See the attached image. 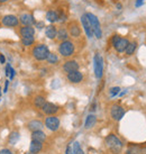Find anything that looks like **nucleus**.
<instances>
[{
    "mask_svg": "<svg viewBox=\"0 0 146 154\" xmlns=\"http://www.w3.org/2000/svg\"><path fill=\"white\" fill-rule=\"evenodd\" d=\"M87 17H88L89 23L91 25V28H92V32H93V36H96L98 39H100L102 37V29H101V25H100L98 17L92 13H87Z\"/></svg>",
    "mask_w": 146,
    "mask_h": 154,
    "instance_id": "f257e3e1",
    "label": "nucleus"
},
{
    "mask_svg": "<svg viewBox=\"0 0 146 154\" xmlns=\"http://www.w3.org/2000/svg\"><path fill=\"white\" fill-rule=\"evenodd\" d=\"M32 54L37 61H44L47 59L48 54H50V50H48L47 45L45 44H38L33 48Z\"/></svg>",
    "mask_w": 146,
    "mask_h": 154,
    "instance_id": "f03ea898",
    "label": "nucleus"
},
{
    "mask_svg": "<svg viewBox=\"0 0 146 154\" xmlns=\"http://www.w3.org/2000/svg\"><path fill=\"white\" fill-rule=\"evenodd\" d=\"M75 51V46L72 41H64V42H61L60 46H59V53L63 57H70L73 55V53Z\"/></svg>",
    "mask_w": 146,
    "mask_h": 154,
    "instance_id": "7ed1b4c3",
    "label": "nucleus"
},
{
    "mask_svg": "<svg viewBox=\"0 0 146 154\" xmlns=\"http://www.w3.org/2000/svg\"><path fill=\"white\" fill-rule=\"evenodd\" d=\"M106 143H107L108 147L114 152V153H119L121 151V147H123V144L121 142L119 141V138L114 135V134H110L106 137Z\"/></svg>",
    "mask_w": 146,
    "mask_h": 154,
    "instance_id": "20e7f679",
    "label": "nucleus"
},
{
    "mask_svg": "<svg viewBox=\"0 0 146 154\" xmlns=\"http://www.w3.org/2000/svg\"><path fill=\"white\" fill-rule=\"evenodd\" d=\"M93 70L97 79H101L103 75V59L99 53H96L93 57Z\"/></svg>",
    "mask_w": 146,
    "mask_h": 154,
    "instance_id": "39448f33",
    "label": "nucleus"
},
{
    "mask_svg": "<svg viewBox=\"0 0 146 154\" xmlns=\"http://www.w3.org/2000/svg\"><path fill=\"white\" fill-rule=\"evenodd\" d=\"M68 30H69L70 36L73 37V38H79L81 36V26L79 25V23L75 22V20H72V22H70L68 24Z\"/></svg>",
    "mask_w": 146,
    "mask_h": 154,
    "instance_id": "423d86ee",
    "label": "nucleus"
},
{
    "mask_svg": "<svg viewBox=\"0 0 146 154\" xmlns=\"http://www.w3.org/2000/svg\"><path fill=\"white\" fill-rule=\"evenodd\" d=\"M45 126L50 131H52V132L57 131L59 127H60V119L54 115L48 116V117H46V119H45Z\"/></svg>",
    "mask_w": 146,
    "mask_h": 154,
    "instance_id": "0eeeda50",
    "label": "nucleus"
},
{
    "mask_svg": "<svg viewBox=\"0 0 146 154\" xmlns=\"http://www.w3.org/2000/svg\"><path fill=\"white\" fill-rule=\"evenodd\" d=\"M1 23H2V25L7 26V27H17L19 25V18L15 15H6L2 17Z\"/></svg>",
    "mask_w": 146,
    "mask_h": 154,
    "instance_id": "6e6552de",
    "label": "nucleus"
},
{
    "mask_svg": "<svg viewBox=\"0 0 146 154\" xmlns=\"http://www.w3.org/2000/svg\"><path fill=\"white\" fill-rule=\"evenodd\" d=\"M125 115V109L119 105H114L110 109V116L114 120H120Z\"/></svg>",
    "mask_w": 146,
    "mask_h": 154,
    "instance_id": "1a4fd4ad",
    "label": "nucleus"
},
{
    "mask_svg": "<svg viewBox=\"0 0 146 154\" xmlns=\"http://www.w3.org/2000/svg\"><path fill=\"white\" fill-rule=\"evenodd\" d=\"M81 24H82V27H83V29L86 32L87 36L91 38L92 36H93V32H92V28H91V25L90 23H89V19L87 17V13L83 14L81 16Z\"/></svg>",
    "mask_w": 146,
    "mask_h": 154,
    "instance_id": "9d476101",
    "label": "nucleus"
},
{
    "mask_svg": "<svg viewBox=\"0 0 146 154\" xmlns=\"http://www.w3.org/2000/svg\"><path fill=\"white\" fill-rule=\"evenodd\" d=\"M128 44H129L128 38H126V37H120V38L118 39L112 46L115 47V50H116L118 53H123V52H125L126 47L128 46Z\"/></svg>",
    "mask_w": 146,
    "mask_h": 154,
    "instance_id": "9b49d317",
    "label": "nucleus"
},
{
    "mask_svg": "<svg viewBox=\"0 0 146 154\" xmlns=\"http://www.w3.org/2000/svg\"><path fill=\"white\" fill-rule=\"evenodd\" d=\"M79 70V63L74 60H70L66 61L64 64H63V71H64L66 74L71 72H74V71H78Z\"/></svg>",
    "mask_w": 146,
    "mask_h": 154,
    "instance_id": "f8f14e48",
    "label": "nucleus"
},
{
    "mask_svg": "<svg viewBox=\"0 0 146 154\" xmlns=\"http://www.w3.org/2000/svg\"><path fill=\"white\" fill-rule=\"evenodd\" d=\"M19 23L22 24L23 26H33L35 24V19L33 17V15H30V14H22L20 16H19Z\"/></svg>",
    "mask_w": 146,
    "mask_h": 154,
    "instance_id": "ddd939ff",
    "label": "nucleus"
},
{
    "mask_svg": "<svg viewBox=\"0 0 146 154\" xmlns=\"http://www.w3.org/2000/svg\"><path fill=\"white\" fill-rule=\"evenodd\" d=\"M66 78H68V80L71 83H80L83 80V74L78 70V71H74V72L68 73Z\"/></svg>",
    "mask_w": 146,
    "mask_h": 154,
    "instance_id": "4468645a",
    "label": "nucleus"
},
{
    "mask_svg": "<svg viewBox=\"0 0 146 154\" xmlns=\"http://www.w3.org/2000/svg\"><path fill=\"white\" fill-rule=\"evenodd\" d=\"M42 110H43L44 114H46L47 116H51V115H55L56 112L59 111V107L52 103H46L43 106Z\"/></svg>",
    "mask_w": 146,
    "mask_h": 154,
    "instance_id": "2eb2a0df",
    "label": "nucleus"
},
{
    "mask_svg": "<svg viewBox=\"0 0 146 154\" xmlns=\"http://www.w3.org/2000/svg\"><path fill=\"white\" fill-rule=\"evenodd\" d=\"M19 35H20V38L34 36L35 35L34 27L33 26H23V27H20V29H19Z\"/></svg>",
    "mask_w": 146,
    "mask_h": 154,
    "instance_id": "dca6fc26",
    "label": "nucleus"
},
{
    "mask_svg": "<svg viewBox=\"0 0 146 154\" xmlns=\"http://www.w3.org/2000/svg\"><path fill=\"white\" fill-rule=\"evenodd\" d=\"M70 37L69 30L65 27H60L57 29V34H56V38L59 39L60 42H64V41H68Z\"/></svg>",
    "mask_w": 146,
    "mask_h": 154,
    "instance_id": "f3484780",
    "label": "nucleus"
},
{
    "mask_svg": "<svg viewBox=\"0 0 146 154\" xmlns=\"http://www.w3.org/2000/svg\"><path fill=\"white\" fill-rule=\"evenodd\" d=\"M42 149H43V144H42V142L32 140V142H30V146H29V152L37 154L42 151Z\"/></svg>",
    "mask_w": 146,
    "mask_h": 154,
    "instance_id": "a211bd4d",
    "label": "nucleus"
},
{
    "mask_svg": "<svg viewBox=\"0 0 146 154\" xmlns=\"http://www.w3.org/2000/svg\"><path fill=\"white\" fill-rule=\"evenodd\" d=\"M56 34H57V29L54 25H50L45 28V35L46 37L50 39H54L56 38Z\"/></svg>",
    "mask_w": 146,
    "mask_h": 154,
    "instance_id": "6ab92c4d",
    "label": "nucleus"
},
{
    "mask_svg": "<svg viewBox=\"0 0 146 154\" xmlns=\"http://www.w3.org/2000/svg\"><path fill=\"white\" fill-rule=\"evenodd\" d=\"M32 140L43 143V142L46 140V135H45V133H44L42 129H41V131H35V132L32 133Z\"/></svg>",
    "mask_w": 146,
    "mask_h": 154,
    "instance_id": "aec40b11",
    "label": "nucleus"
},
{
    "mask_svg": "<svg viewBox=\"0 0 146 154\" xmlns=\"http://www.w3.org/2000/svg\"><path fill=\"white\" fill-rule=\"evenodd\" d=\"M46 20L52 24L59 22V13L55 11V10H50L46 13Z\"/></svg>",
    "mask_w": 146,
    "mask_h": 154,
    "instance_id": "412c9836",
    "label": "nucleus"
},
{
    "mask_svg": "<svg viewBox=\"0 0 146 154\" xmlns=\"http://www.w3.org/2000/svg\"><path fill=\"white\" fill-rule=\"evenodd\" d=\"M43 127V124H42V122H39V120H32L28 123V128L32 131V132H35V131H41Z\"/></svg>",
    "mask_w": 146,
    "mask_h": 154,
    "instance_id": "4be33fe9",
    "label": "nucleus"
},
{
    "mask_svg": "<svg viewBox=\"0 0 146 154\" xmlns=\"http://www.w3.org/2000/svg\"><path fill=\"white\" fill-rule=\"evenodd\" d=\"M96 122H97V117H96L95 115H89L88 117L86 118V123H84V127H86L87 129L89 128H92L93 126H95Z\"/></svg>",
    "mask_w": 146,
    "mask_h": 154,
    "instance_id": "5701e85b",
    "label": "nucleus"
},
{
    "mask_svg": "<svg viewBox=\"0 0 146 154\" xmlns=\"http://www.w3.org/2000/svg\"><path fill=\"white\" fill-rule=\"evenodd\" d=\"M136 48H137V42H129L128 46L126 47V50H125V53H126V55H133L135 51H136Z\"/></svg>",
    "mask_w": 146,
    "mask_h": 154,
    "instance_id": "b1692460",
    "label": "nucleus"
},
{
    "mask_svg": "<svg viewBox=\"0 0 146 154\" xmlns=\"http://www.w3.org/2000/svg\"><path fill=\"white\" fill-rule=\"evenodd\" d=\"M45 103H46V100H45V98L42 97V96H37V97L34 99V105H35V107L36 108L42 109Z\"/></svg>",
    "mask_w": 146,
    "mask_h": 154,
    "instance_id": "393cba45",
    "label": "nucleus"
},
{
    "mask_svg": "<svg viewBox=\"0 0 146 154\" xmlns=\"http://www.w3.org/2000/svg\"><path fill=\"white\" fill-rule=\"evenodd\" d=\"M46 61H47L50 64H56V63L59 62V56L56 55L55 53H51V52H50V54H48Z\"/></svg>",
    "mask_w": 146,
    "mask_h": 154,
    "instance_id": "a878e982",
    "label": "nucleus"
},
{
    "mask_svg": "<svg viewBox=\"0 0 146 154\" xmlns=\"http://www.w3.org/2000/svg\"><path fill=\"white\" fill-rule=\"evenodd\" d=\"M35 42V37L34 36H30V37H24L22 38V43L24 46H30V45H33Z\"/></svg>",
    "mask_w": 146,
    "mask_h": 154,
    "instance_id": "bb28decb",
    "label": "nucleus"
},
{
    "mask_svg": "<svg viewBox=\"0 0 146 154\" xmlns=\"http://www.w3.org/2000/svg\"><path fill=\"white\" fill-rule=\"evenodd\" d=\"M73 153L74 154H84L81 149V146H80V144H79V142H75V143L73 144Z\"/></svg>",
    "mask_w": 146,
    "mask_h": 154,
    "instance_id": "cd10ccee",
    "label": "nucleus"
},
{
    "mask_svg": "<svg viewBox=\"0 0 146 154\" xmlns=\"http://www.w3.org/2000/svg\"><path fill=\"white\" fill-rule=\"evenodd\" d=\"M18 138H19V135H18V133H13V134L10 135V138H9V141H10V143L15 144V143L18 141Z\"/></svg>",
    "mask_w": 146,
    "mask_h": 154,
    "instance_id": "c85d7f7f",
    "label": "nucleus"
},
{
    "mask_svg": "<svg viewBox=\"0 0 146 154\" xmlns=\"http://www.w3.org/2000/svg\"><path fill=\"white\" fill-rule=\"evenodd\" d=\"M119 91H120V88L119 87H114L110 89V94H111V97H115L117 94H119Z\"/></svg>",
    "mask_w": 146,
    "mask_h": 154,
    "instance_id": "c756f323",
    "label": "nucleus"
},
{
    "mask_svg": "<svg viewBox=\"0 0 146 154\" xmlns=\"http://www.w3.org/2000/svg\"><path fill=\"white\" fill-rule=\"evenodd\" d=\"M119 38H120V36H119V35H114V36L111 37V44H112V45H114V44L116 43V42H117V41H118Z\"/></svg>",
    "mask_w": 146,
    "mask_h": 154,
    "instance_id": "7c9ffc66",
    "label": "nucleus"
},
{
    "mask_svg": "<svg viewBox=\"0 0 146 154\" xmlns=\"http://www.w3.org/2000/svg\"><path fill=\"white\" fill-rule=\"evenodd\" d=\"M0 154H14L13 152L8 149H2V150L0 151Z\"/></svg>",
    "mask_w": 146,
    "mask_h": 154,
    "instance_id": "2f4dec72",
    "label": "nucleus"
},
{
    "mask_svg": "<svg viewBox=\"0 0 146 154\" xmlns=\"http://www.w3.org/2000/svg\"><path fill=\"white\" fill-rule=\"evenodd\" d=\"M65 154H74L73 153V150H72V147H71V146H68V147H66V151H65Z\"/></svg>",
    "mask_w": 146,
    "mask_h": 154,
    "instance_id": "473e14b6",
    "label": "nucleus"
},
{
    "mask_svg": "<svg viewBox=\"0 0 146 154\" xmlns=\"http://www.w3.org/2000/svg\"><path fill=\"white\" fill-rule=\"evenodd\" d=\"M9 78H10L11 80H13L14 78H15V70H14L13 68L10 69V73H9Z\"/></svg>",
    "mask_w": 146,
    "mask_h": 154,
    "instance_id": "72a5a7b5",
    "label": "nucleus"
},
{
    "mask_svg": "<svg viewBox=\"0 0 146 154\" xmlns=\"http://www.w3.org/2000/svg\"><path fill=\"white\" fill-rule=\"evenodd\" d=\"M143 2H144V0H136V4H135V6L138 8V7H141V6H142Z\"/></svg>",
    "mask_w": 146,
    "mask_h": 154,
    "instance_id": "f704fd0d",
    "label": "nucleus"
},
{
    "mask_svg": "<svg viewBox=\"0 0 146 154\" xmlns=\"http://www.w3.org/2000/svg\"><path fill=\"white\" fill-rule=\"evenodd\" d=\"M5 62H6V59H5L4 54H0V63H1V64H4Z\"/></svg>",
    "mask_w": 146,
    "mask_h": 154,
    "instance_id": "c9c22d12",
    "label": "nucleus"
},
{
    "mask_svg": "<svg viewBox=\"0 0 146 154\" xmlns=\"http://www.w3.org/2000/svg\"><path fill=\"white\" fill-rule=\"evenodd\" d=\"M8 89V81H6V85H5V89H4V92H6Z\"/></svg>",
    "mask_w": 146,
    "mask_h": 154,
    "instance_id": "e433bc0d",
    "label": "nucleus"
},
{
    "mask_svg": "<svg viewBox=\"0 0 146 154\" xmlns=\"http://www.w3.org/2000/svg\"><path fill=\"white\" fill-rule=\"evenodd\" d=\"M117 8H118V9H119V10H120V9L123 8V6H121L120 4H117Z\"/></svg>",
    "mask_w": 146,
    "mask_h": 154,
    "instance_id": "4c0bfd02",
    "label": "nucleus"
},
{
    "mask_svg": "<svg viewBox=\"0 0 146 154\" xmlns=\"http://www.w3.org/2000/svg\"><path fill=\"white\" fill-rule=\"evenodd\" d=\"M8 0H0V4H4V2H7Z\"/></svg>",
    "mask_w": 146,
    "mask_h": 154,
    "instance_id": "58836bf2",
    "label": "nucleus"
},
{
    "mask_svg": "<svg viewBox=\"0 0 146 154\" xmlns=\"http://www.w3.org/2000/svg\"><path fill=\"white\" fill-rule=\"evenodd\" d=\"M1 94H2V90H1V87H0V98H1Z\"/></svg>",
    "mask_w": 146,
    "mask_h": 154,
    "instance_id": "ea45409f",
    "label": "nucleus"
},
{
    "mask_svg": "<svg viewBox=\"0 0 146 154\" xmlns=\"http://www.w3.org/2000/svg\"><path fill=\"white\" fill-rule=\"evenodd\" d=\"M26 154H36V153H32V152H29V153H26Z\"/></svg>",
    "mask_w": 146,
    "mask_h": 154,
    "instance_id": "a19ab883",
    "label": "nucleus"
}]
</instances>
